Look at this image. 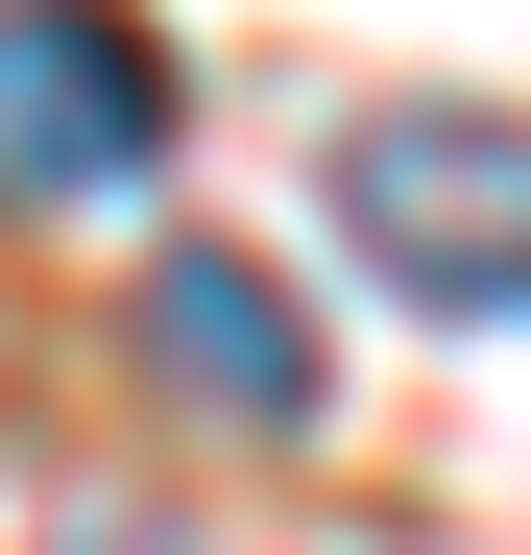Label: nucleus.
Wrapping results in <instances>:
<instances>
[{"label": "nucleus", "mask_w": 531, "mask_h": 555, "mask_svg": "<svg viewBox=\"0 0 531 555\" xmlns=\"http://www.w3.org/2000/svg\"><path fill=\"white\" fill-rule=\"evenodd\" d=\"M145 387L218 411V435H314V314L266 291L242 242H169V266H145Z\"/></svg>", "instance_id": "nucleus-3"}, {"label": "nucleus", "mask_w": 531, "mask_h": 555, "mask_svg": "<svg viewBox=\"0 0 531 555\" xmlns=\"http://www.w3.org/2000/svg\"><path fill=\"white\" fill-rule=\"evenodd\" d=\"M169 169V49L121 0H0V194L25 218H98Z\"/></svg>", "instance_id": "nucleus-2"}, {"label": "nucleus", "mask_w": 531, "mask_h": 555, "mask_svg": "<svg viewBox=\"0 0 531 555\" xmlns=\"http://www.w3.org/2000/svg\"><path fill=\"white\" fill-rule=\"evenodd\" d=\"M49 555H194V531H145V507H98V531H49Z\"/></svg>", "instance_id": "nucleus-4"}, {"label": "nucleus", "mask_w": 531, "mask_h": 555, "mask_svg": "<svg viewBox=\"0 0 531 555\" xmlns=\"http://www.w3.org/2000/svg\"><path fill=\"white\" fill-rule=\"evenodd\" d=\"M338 242H363L411 314H531V121H483V98L338 121Z\"/></svg>", "instance_id": "nucleus-1"}]
</instances>
